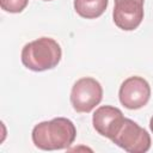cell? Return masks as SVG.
Instances as JSON below:
<instances>
[{
    "instance_id": "6da1fadb",
    "label": "cell",
    "mask_w": 153,
    "mask_h": 153,
    "mask_svg": "<svg viewBox=\"0 0 153 153\" xmlns=\"http://www.w3.org/2000/svg\"><path fill=\"white\" fill-rule=\"evenodd\" d=\"M33 145L43 151L68 148L76 137L74 123L66 117H56L36 124L32 129Z\"/></svg>"
},
{
    "instance_id": "7a4b0ae2",
    "label": "cell",
    "mask_w": 153,
    "mask_h": 153,
    "mask_svg": "<svg viewBox=\"0 0 153 153\" xmlns=\"http://www.w3.org/2000/svg\"><path fill=\"white\" fill-rule=\"evenodd\" d=\"M23 65L33 72L55 68L62 57L60 44L50 37H41L26 43L22 49Z\"/></svg>"
},
{
    "instance_id": "3957f363",
    "label": "cell",
    "mask_w": 153,
    "mask_h": 153,
    "mask_svg": "<svg viewBox=\"0 0 153 153\" xmlns=\"http://www.w3.org/2000/svg\"><path fill=\"white\" fill-rule=\"evenodd\" d=\"M103 98V87L91 76L78 79L71 91V104L76 112H91Z\"/></svg>"
},
{
    "instance_id": "277c9868",
    "label": "cell",
    "mask_w": 153,
    "mask_h": 153,
    "mask_svg": "<svg viewBox=\"0 0 153 153\" xmlns=\"http://www.w3.org/2000/svg\"><path fill=\"white\" fill-rule=\"evenodd\" d=\"M111 141L129 153H145L151 148V136L146 129L130 118H124Z\"/></svg>"
},
{
    "instance_id": "5b68a950",
    "label": "cell",
    "mask_w": 153,
    "mask_h": 153,
    "mask_svg": "<svg viewBox=\"0 0 153 153\" xmlns=\"http://www.w3.org/2000/svg\"><path fill=\"white\" fill-rule=\"evenodd\" d=\"M118 98L121 104L129 110L141 109L151 98V86L142 76H129L121 84Z\"/></svg>"
},
{
    "instance_id": "8992f818",
    "label": "cell",
    "mask_w": 153,
    "mask_h": 153,
    "mask_svg": "<svg viewBox=\"0 0 153 153\" xmlns=\"http://www.w3.org/2000/svg\"><path fill=\"white\" fill-rule=\"evenodd\" d=\"M145 0H115L112 19L115 25L124 31L137 29L143 19Z\"/></svg>"
},
{
    "instance_id": "52a82bcc",
    "label": "cell",
    "mask_w": 153,
    "mask_h": 153,
    "mask_svg": "<svg viewBox=\"0 0 153 153\" xmlns=\"http://www.w3.org/2000/svg\"><path fill=\"white\" fill-rule=\"evenodd\" d=\"M124 118L126 117L123 116V112L118 108L111 105H102L96 109L92 116V124L99 135L111 140L118 131Z\"/></svg>"
},
{
    "instance_id": "ba28073f",
    "label": "cell",
    "mask_w": 153,
    "mask_h": 153,
    "mask_svg": "<svg viewBox=\"0 0 153 153\" xmlns=\"http://www.w3.org/2000/svg\"><path fill=\"white\" fill-rule=\"evenodd\" d=\"M108 4L109 0H74V10L82 18L94 19L105 12Z\"/></svg>"
},
{
    "instance_id": "9c48e42d",
    "label": "cell",
    "mask_w": 153,
    "mask_h": 153,
    "mask_svg": "<svg viewBox=\"0 0 153 153\" xmlns=\"http://www.w3.org/2000/svg\"><path fill=\"white\" fill-rule=\"evenodd\" d=\"M29 0H0V6L8 13H20L27 6Z\"/></svg>"
},
{
    "instance_id": "30bf717a",
    "label": "cell",
    "mask_w": 153,
    "mask_h": 153,
    "mask_svg": "<svg viewBox=\"0 0 153 153\" xmlns=\"http://www.w3.org/2000/svg\"><path fill=\"white\" fill-rule=\"evenodd\" d=\"M149 128H151V131L153 133V116H152L151 120H149Z\"/></svg>"
},
{
    "instance_id": "8fae6325",
    "label": "cell",
    "mask_w": 153,
    "mask_h": 153,
    "mask_svg": "<svg viewBox=\"0 0 153 153\" xmlns=\"http://www.w3.org/2000/svg\"><path fill=\"white\" fill-rule=\"evenodd\" d=\"M43 1H51V0H43Z\"/></svg>"
}]
</instances>
